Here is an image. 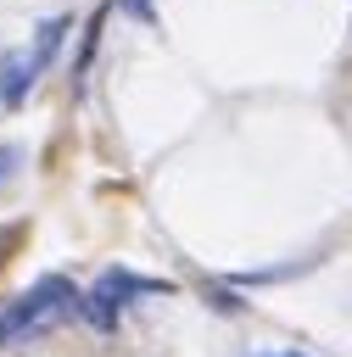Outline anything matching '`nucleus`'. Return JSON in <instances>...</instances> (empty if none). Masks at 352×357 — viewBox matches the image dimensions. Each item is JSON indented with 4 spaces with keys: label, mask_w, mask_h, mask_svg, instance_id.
Returning <instances> with one entry per match:
<instances>
[{
    "label": "nucleus",
    "mask_w": 352,
    "mask_h": 357,
    "mask_svg": "<svg viewBox=\"0 0 352 357\" xmlns=\"http://www.w3.org/2000/svg\"><path fill=\"white\" fill-rule=\"evenodd\" d=\"M73 28V17H50V22H39V45H34V61H39V73L50 67V56H56V45H61V33Z\"/></svg>",
    "instance_id": "obj_5"
},
{
    "label": "nucleus",
    "mask_w": 352,
    "mask_h": 357,
    "mask_svg": "<svg viewBox=\"0 0 352 357\" xmlns=\"http://www.w3.org/2000/svg\"><path fill=\"white\" fill-rule=\"evenodd\" d=\"M257 357H307V351H257Z\"/></svg>",
    "instance_id": "obj_7"
},
{
    "label": "nucleus",
    "mask_w": 352,
    "mask_h": 357,
    "mask_svg": "<svg viewBox=\"0 0 352 357\" xmlns=\"http://www.w3.org/2000/svg\"><path fill=\"white\" fill-rule=\"evenodd\" d=\"M34 78H39V61L22 56V50H6L0 56V106H22L28 89H34Z\"/></svg>",
    "instance_id": "obj_3"
},
{
    "label": "nucleus",
    "mask_w": 352,
    "mask_h": 357,
    "mask_svg": "<svg viewBox=\"0 0 352 357\" xmlns=\"http://www.w3.org/2000/svg\"><path fill=\"white\" fill-rule=\"evenodd\" d=\"M11 167H17V151H11V145H0V178H11Z\"/></svg>",
    "instance_id": "obj_6"
},
{
    "label": "nucleus",
    "mask_w": 352,
    "mask_h": 357,
    "mask_svg": "<svg viewBox=\"0 0 352 357\" xmlns=\"http://www.w3.org/2000/svg\"><path fill=\"white\" fill-rule=\"evenodd\" d=\"M89 290H95V296H106V301H117V307L129 312V301H134V296H156V290L168 296L173 284H168V279H145V273H129V268H106V273H101Z\"/></svg>",
    "instance_id": "obj_2"
},
{
    "label": "nucleus",
    "mask_w": 352,
    "mask_h": 357,
    "mask_svg": "<svg viewBox=\"0 0 352 357\" xmlns=\"http://www.w3.org/2000/svg\"><path fill=\"white\" fill-rule=\"evenodd\" d=\"M84 324H89V329H101V335H112V329L123 324V307H117V301H106V296H95V290H84Z\"/></svg>",
    "instance_id": "obj_4"
},
{
    "label": "nucleus",
    "mask_w": 352,
    "mask_h": 357,
    "mask_svg": "<svg viewBox=\"0 0 352 357\" xmlns=\"http://www.w3.org/2000/svg\"><path fill=\"white\" fill-rule=\"evenodd\" d=\"M73 312H84V296L73 290V279L45 273L34 290H22L17 301L0 307V346L17 340V335H28V329H45L50 318H73Z\"/></svg>",
    "instance_id": "obj_1"
}]
</instances>
